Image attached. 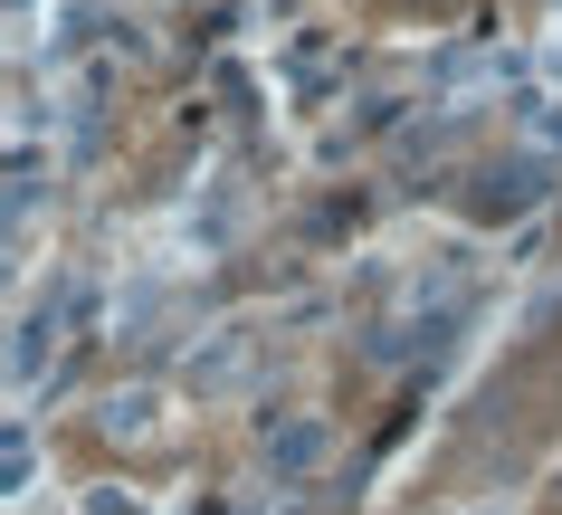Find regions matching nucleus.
<instances>
[{
	"label": "nucleus",
	"mask_w": 562,
	"mask_h": 515,
	"mask_svg": "<svg viewBox=\"0 0 562 515\" xmlns=\"http://www.w3.org/2000/svg\"><path fill=\"white\" fill-rule=\"evenodd\" d=\"M533 144H562V105H533Z\"/></svg>",
	"instance_id": "obj_6"
},
{
	"label": "nucleus",
	"mask_w": 562,
	"mask_h": 515,
	"mask_svg": "<svg viewBox=\"0 0 562 515\" xmlns=\"http://www.w3.org/2000/svg\"><path fill=\"white\" fill-rule=\"evenodd\" d=\"M248 363H258V334H210V344H201V354H191V363H181V372H191V392H238V382H248Z\"/></svg>",
	"instance_id": "obj_2"
},
{
	"label": "nucleus",
	"mask_w": 562,
	"mask_h": 515,
	"mask_svg": "<svg viewBox=\"0 0 562 515\" xmlns=\"http://www.w3.org/2000/svg\"><path fill=\"white\" fill-rule=\"evenodd\" d=\"M325 421H267V468H277V478H315V468H325Z\"/></svg>",
	"instance_id": "obj_3"
},
{
	"label": "nucleus",
	"mask_w": 562,
	"mask_h": 515,
	"mask_svg": "<svg viewBox=\"0 0 562 515\" xmlns=\"http://www.w3.org/2000/svg\"><path fill=\"white\" fill-rule=\"evenodd\" d=\"M95 429H105V439H134V429H153V392H115L105 411H95Z\"/></svg>",
	"instance_id": "obj_4"
},
{
	"label": "nucleus",
	"mask_w": 562,
	"mask_h": 515,
	"mask_svg": "<svg viewBox=\"0 0 562 515\" xmlns=\"http://www.w3.org/2000/svg\"><path fill=\"white\" fill-rule=\"evenodd\" d=\"M543 191H553V163H543V153H515V163H486L468 182V211L476 220H525Z\"/></svg>",
	"instance_id": "obj_1"
},
{
	"label": "nucleus",
	"mask_w": 562,
	"mask_h": 515,
	"mask_svg": "<svg viewBox=\"0 0 562 515\" xmlns=\"http://www.w3.org/2000/svg\"><path fill=\"white\" fill-rule=\"evenodd\" d=\"M0 478H10V486H30V429H10V449H0Z\"/></svg>",
	"instance_id": "obj_5"
}]
</instances>
